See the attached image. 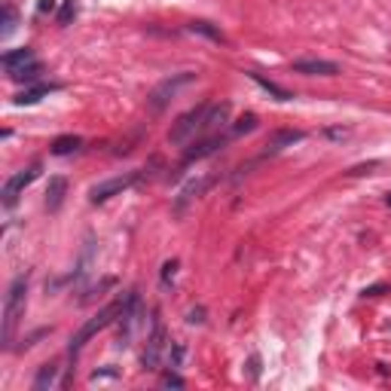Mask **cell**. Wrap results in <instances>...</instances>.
<instances>
[{
	"label": "cell",
	"mask_w": 391,
	"mask_h": 391,
	"mask_svg": "<svg viewBox=\"0 0 391 391\" xmlns=\"http://www.w3.org/2000/svg\"><path fill=\"white\" fill-rule=\"evenodd\" d=\"M224 144H226V138H224V135H205L202 141H196L187 153H183V162H199V159L211 156V153H217Z\"/></svg>",
	"instance_id": "11"
},
{
	"label": "cell",
	"mask_w": 391,
	"mask_h": 391,
	"mask_svg": "<svg viewBox=\"0 0 391 391\" xmlns=\"http://www.w3.org/2000/svg\"><path fill=\"white\" fill-rule=\"evenodd\" d=\"M58 86H46V83H40V86H31V89H25V92H19L16 95V107H25V104H37L40 98H46L49 92H55Z\"/></svg>",
	"instance_id": "16"
},
{
	"label": "cell",
	"mask_w": 391,
	"mask_h": 391,
	"mask_svg": "<svg viewBox=\"0 0 391 391\" xmlns=\"http://www.w3.org/2000/svg\"><path fill=\"white\" fill-rule=\"evenodd\" d=\"M293 73H306V77H336L339 64L324 62V58H302V62H293Z\"/></svg>",
	"instance_id": "9"
},
{
	"label": "cell",
	"mask_w": 391,
	"mask_h": 391,
	"mask_svg": "<svg viewBox=\"0 0 391 391\" xmlns=\"http://www.w3.org/2000/svg\"><path fill=\"white\" fill-rule=\"evenodd\" d=\"M80 147H83V138H77V135H62V138H55L53 141V156H71V153H77Z\"/></svg>",
	"instance_id": "17"
},
{
	"label": "cell",
	"mask_w": 391,
	"mask_h": 391,
	"mask_svg": "<svg viewBox=\"0 0 391 391\" xmlns=\"http://www.w3.org/2000/svg\"><path fill=\"white\" fill-rule=\"evenodd\" d=\"M34 62H37V58H34V53L28 46L12 49V53H3V58H0V64H3L6 73H16V71L28 68V64H34Z\"/></svg>",
	"instance_id": "14"
},
{
	"label": "cell",
	"mask_w": 391,
	"mask_h": 391,
	"mask_svg": "<svg viewBox=\"0 0 391 391\" xmlns=\"http://www.w3.org/2000/svg\"><path fill=\"white\" fill-rule=\"evenodd\" d=\"M183 361V345L181 343H174V352H172V367H178Z\"/></svg>",
	"instance_id": "28"
},
{
	"label": "cell",
	"mask_w": 391,
	"mask_h": 391,
	"mask_svg": "<svg viewBox=\"0 0 391 391\" xmlns=\"http://www.w3.org/2000/svg\"><path fill=\"white\" fill-rule=\"evenodd\" d=\"M254 129H257V116L254 113H245L239 122L233 125V135H248V131H254Z\"/></svg>",
	"instance_id": "23"
},
{
	"label": "cell",
	"mask_w": 391,
	"mask_h": 391,
	"mask_svg": "<svg viewBox=\"0 0 391 391\" xmlns=\"http://www.w3.org/2000/svg\"><path fill=\"white\" fill-rule=\"evenodd\" d=\"M165 343H168L165 327H162V321L156 318V321H153V334L147 336L144 358H141L144 370H159V361H162V352H165Z\"/></svg>",
	"instance_id": "8"
},
{
	"label": "cell",
	"mask_w": 391,
	"mask_h": 391,
	"mask_svg": "<svg viewBox=\"0 0 391 391\" xmlns=\"http://www.w3.org/2000/svg\"><path fill=\"white\" fill-rule=\"evenodd\" d=\"M12 31H16V10H12V6H6L3 10V28H0V37H10Z\"/></svg>",
	"instance_id": "24"
},
{
	"label": "cell",
	"mask_w": 391,
	"mask_h": 391,
	"mask_svg": "<svg viewBox=\"0 0 391 391\" xmlns=\"http://www.w3.org/2000/svg\"><path fill=\"white\" fill-rule=\"evenodd\" d=\"M385 205H388V208H391V193H388V196H385Z\"/></svg>",
	"instance_id": "33"
},
{
	"label": "cell",
	"mask_w": 391,
	"mask_h": 391,
	"mask_svg": "<svg viewBox=\"0 0 391 391\" xmlns=\"http://www.w3.org/2000/svg\"><path fill=\"white\" fill-rule=\"evenodd\" d=\"M64 196H68V181L62 178V174H55V178H49V187H46V208L49 211H58L64 202Z\"/></svg>",
	"instance_id": "15"
},
{
	"label": "cell",
	"mask_w": 391,
	"mask_h": 391,
	"mask_svg": "<svg viewBox=\"0 0 391 391\" xmlns=\"http://www.w3.org/2000/svg\"><path fill=\"white\" fill-rule=\"evenodd\" d=\"M205 113H208V101H205V104L190 107L187 113H181L178 120L172 122V129H168V141H172V144H187L190 138H196L199 131H202Z\"/></svg>",
	"instance_id": "4"
},
{
	"label": "cell",
	"mask_w": 391,
	"mask_h": 391,
	"mask_svg": "<svg viewBox=\"0 0 391 391\" xmlns=\"http://www.w3.org/2000/svg\"><path fill=\"white\" fill-rule=\"evenodd\" d=\"M248 77L254 80V83L260 86V89H266L269 95H275V101H291V98H293V95L287 92V89H282V86L272 83V80H266V77H260V73H248Z\"/></svg>",
	"instance_id": "19"
},
{
	"label": "cell",
	"mask_w": 391,
	"mask_h": 391,
	"mask_svg": "<svg viewBox=\"0 0 391 391\" xmlns=\"http://www.w3.org/2000/svg\"><path fill=\"white\" fill-rule=\"evenodd\" d=\"M77 12H80V6H77V0H64L62 3V10H58V25H71L73 19H77Z\"/></svg>",
	"instance_id": "22"
},
{
	"label": "cell",
	"mask_w": 391,
	"mask_h": 391,
	"mask_svg": "<svg viewBox=\"0 0 391 391\" xmlns=\"http://www.w3.org/2000/svg\"><path fill=\"white\" fill-rule=\"evenodd\" d=\"M190 31H193V34H202V37H208V40L224 43V34H220L214 25H208V21H190Z\"/></svg>",
	"instance_id": "20"
},
{
	"label": "cell",
	"mask_w": 391,
	"mask_h": 391,
	"mask_svg": "<svg viewBox=\"0 0 391 391\" xmlns=\"http://www.w3.org/2000/svg\"><path fill=\"white\" fill-rule=\"evenodd\" d=\"M248 367H251V376L257 379V376H260V358H251V361H248Z\"/></svg>",
	"instance_id": "30"
},
{
	"label": "cell",
	"mask_w": 391,
	"mask_h": 391,
	"mask_svg": "<svg viewBox=\"0 0 391 391\" xmlns=\"http://www.w3.org/2000/svg\"><path fill=\"white\" fill-rule=\"evenodd\" d=\"M138 318H141V297H138V291H131L129 297H122V312H120V321L122 330H120V345H129L131 334H135L138 327Z\"/></svg>",
	"instance_id": "7"
},
{
	"label": "cell",
	"mask_w": 391,
	"mask_h": 391,
	"mask_svg": "<svg viewBox=\"0 0 391 391\" xmlns=\"http://www.w3.org/2000/svg\"><path fill=\"white\" fill-rule=\"evenodd\" d=\"M226 122H230V104H226V101L208 104V113H205L202 131H199V135H217V129H224Z\"/></svg>",
	"instance_id": "10"
},
{
	"label": "cell",
	"mask_w": 391,
	"mask_h": 391,
	"mask_svg": "<svg viewBox=\"0 0 391 391\" xmlns=\"http://www.w3.org/2000/svg\"><path fill=\"white\" fill-rule=\"evenodd\" d=\"M58 370H62L58 364H43V367H40V373L34 376V391H46V388H53L55 382H58Z\"/></svg>",
	"instance_id": "18"
},
{
	"label": "cell",
	"mask_w": 391,
	"mask_h": 391,
	"mask_svg": "<svg viewBox=\"0 0 391 391\" xmlns=\"http://www.w3.org/2000/svg\"><path fill=\"white\" fill-rule=\"evenodd\" d=\"M55 10V0H40L37 3V12H53Z\"/></svg>",
	"instance_id": "29"
},
{
	"label": "cell",
	"mask_w": 391,
	"mask_h": 391,
	"mask_svg": "<svg viewBox=\"0 0 391 391\" xmlns=\"http://www.w3.org/2000/svg\"><path fill=\"white\" fill-rule=\"evenodd\" d=\"M174 275H178V260H168L165 266H162V284H172L174 282Z\"/></svg>",
	"instance_id": "25"
},
{
	"label": "cell",
	"mask_w": 391,
	"mask_h": 391,
	"mask_svg": "<svg viewBox=\"0 0 391 391\" xmlns=\"http://www.w3.org/2000/svg\"><path fill=\"white\" fill-rule=\"evenodd\" d=\"M120 312H122V300H116V302H110V306H104V309H101V312L95 315V318H89V321H86L83 327L77 330V336L71 339V361L80 355V349H83V345L89 343L92 336H98L101 330H104V327H110V324H113L116 318H120Z\"/></svg>",
	"instance_id": "2"
},
{
	"label": "cell",
	"mask_w": 391,
	"mask_h": 391,
	"mask_svg": "<svg viewBox=\"0 0 391 391\" xmlns=\"http://www.w3.org/2000/svg\"><path fill=\"white\" fill-rule=\"evenodd\" d=\"M196 80L193 71H181V73H172V77H165L159 86H153L150 98H147V107L153 110V113H159V110H165L172 104V98H178V92L183 86H190Z\"/></svg>",
	"instance_id": "3"
},
{
	"label": "cell",
	"mask_w": 391,
	"mask_h": 391,
	"mask_svg": "<svg viewBox=\"0 0 391 391\" xmlns=\"http://www.w3.org/2000/svg\"><path fill=\"white\" fill-rule=\"evenodd\" d=\"M382 291H385V287H382V284H376V287H367V291H364V297H379Z\"/></svg>",
	"instance_id": "31"
},
{
	"label": "cell",
	"mask_w": 391,
	"mask_h": 391,
	"mask_svg": "<svg viewBox=\"0 0 391 391\" xmlns=\"http://www.w3.org/2000/svg\"><path fill=\"white\" fill-rule=\"evenodd\" d=\"M345 135H349V129H330L327 131V138H345Z\"/></svg>",
	"instance_id": "32"
},
{
	"label": "cell",
	"mask_w": 391,
	"mask_h": 391,
	"mask_svg": "<svg viewBox=\"0 0 391 391\" xmlns=\"http://www.w3.org/2000/svg\"><path fill=\"white\" fill-rule=\"evenodd\" d=\"M25 306H28V278L19 275L16 282L6 291V302H3V345L12 343L21 318H25Z\"/></svg>",
	"instance_id": "1"
},
{
	"label": "cell",
	"mask_w": 391,
	"mask_h": 391,
	"mask_svg": "<svg viewBox=\"0 0 391 391\" xmlns=\"http://www.w3.org/2000/svg\"><path fill=\"white\" fill-rule=\"evenodd\" d=\"M40 62H34V64H28V68H21V71H16V73H10L16 83H34V80H40Z\"/></svg>",
	"instance_id": "21"
},
{
	"label": "cell",
	"mask_w": 391,
	"mask_h": 391,
	"mask_svg": "<svg viewBox=\"0 0 391 391\" xmlns=\"http://www.w3.org/2000/svg\"><path fill=\"white\" fill-rule=\"evenodd\" d=\"M162 385H168V388H183V379H181V376H172V373H168L165 379H162Z\"/></svg>",
	"instance_id": "27"
},
{
	"label": "cell",
	"mask_w": 391,
	"mask_h": 391,
	"mask_svg": "<svg viewBox=\"0 0 391 391\" xmlns=\"http://www.w3.org/2000/svg\"><path fill=\"white\" fill-rule=\"evenodd\" d=\"M187 321H190V324H202V321H205V309H190Z\"/></svg>",
	"instance_id": "26"
},
{
	"label": "cell",
	"mask_w": 391,
	"mask_h": 391,
	"mask_svg": "<svg viewBox=\"0 0 391 391\" xmlns=\"http://www.w3.org/2000/svg\"><path fill=\"white\" fill-rule=\"evenodd\" d=\"M37 178H40V165H37V162H34L31 168H25V172H16V174H12V178L3 183V205H6V208H12V205L19 202V196L25 193V190L31 187Z\"/></svg>",
	"instance_id": "6"
},
{
	"label": "cell",
	"mask_w": 391,
	"mask_h": 391,
	"mask_svg": "<svg viewBox=\"0 0 391 391\" xmlns=\"http://www.w3.org/2000/svg\"><path fill=\"white\" fill-rule=\"evenodd\" d=\"M208 183H211V178H196V181H190L187 187L178 193V199H174V214H183V208H187L193 199H199L208 190Z\"/></svg>",
	"instance_id": "13"
},
{
	"label": "cell",
	"mask_w": 391,
	"mask_h": 391,
	"mask_svg": "<svg viewBox=\"0 0 391 391\" xmlns=\"http://www.w3.org/2000/svg\"><path fill=\"white\" fill-rule=\"evenodd\" d=\"M302 131H297V129H282V131H272L269 135V141H266V156L269 153H282V150H287V147H293V144H300L302 141Z\"/></svg>",
	"instance_id": "12"
},
{
	"label": "cell",
	"mask_w": 391,
	"mask_h": 391,
	"mask_svg": "<svg viewBox=\"0 0 391 391\" xmlns=\"http://www.w3.org/2000/svg\"><path fill=\"white\" fill-rule=\"evenodd\" d=\"M138 181H141V172H129V174H120V178H110V181L95 183V187L89 190L92 205H104L107 199H113V196L125 193V190H131Z\"/></svg>",
	"instance_id": "5"
}]
</instances>
